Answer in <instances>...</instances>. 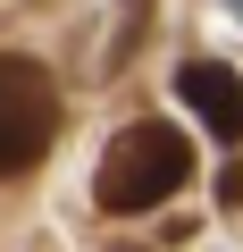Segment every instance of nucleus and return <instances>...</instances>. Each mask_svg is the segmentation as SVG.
<instances>
[{"mask_svg": "<svg viewBox=\"0 0 243 252\" xmlns=\"http://www.w3.org/2000/svg\"><path fill=\"white\" fill-rule=\"evenodd\" d=\"M151 17H160V0H117V26H109V76L143 59V42H151Z\"/></svg>", "mask_w": 243, "mask_h": 252, "instance_id": "4", "label": "nucleus"}, {"mask_svg": "<svg viewBox=\"0 0 243 252\" xmlns=\"http://www.w3.org/2000/svg\"><path fill=\"white\" fill-rule=\"evenodd\" d=\"M117 252H143V244H117Z\"/></svg>", "mask_w": 243, "mask_h": 252, "instance_id": "6", "label": "nucleus"}, {"mask_svg": "<svg viewBox=\"0 0 243 252\" xmlns=\"http://www.w3.org/2000/svg\"><path fill=\"white\" fill-rule=\"evenodd\" d=\"M59 84L42 59H17V51H0V177H26L34 160H51L59 143Z\"/></svg>", "mask_w": 243, "mask_h": 252, "instance_id": "2", "label": "nucleus"}, {"mask_svg": "<svg viewBox=\"0 0 243 252\" xmlns=\"http://www.w3.org/2000/svg\"><path fill=\"white\" fill-rule=\"evenodd\" d=\"M218 210H243V160H226V177H218Z\"/></svg>", "mask_w": 243, "mask_h": 252, "instance_id": "5", "label": "nucleus"}, {"mask_svg": "<svg viewBox=\"0 0 243 252\" xmlns=\"http://www.w3.org/2000/svg\"><path fill=\"white\" fill-rule=\"evenodd\" d=\"M176 101L210 126L218 143H243V76L226 67V59H176Z\"/></svg>", "mask_w": 243, "mask_h": 252, "instance_id": "3", "label": "nucleus"}, {"mask_svg": "<svg viewBox=\"0 0 243 252\" xmlns=\"http://www.w3.org/2000/svg\"><path fill=\"white\" fill-rule=\"evenodd\" d=\"M193 185V143H185V126L168 118H135V126H117L101 168H92V202L109 219H143L160 202H176Z\"/></svg>", "mask_w": 243, "mask_h": 252, "instance_id": "1", "label": "nucleus"}]
</instances>
